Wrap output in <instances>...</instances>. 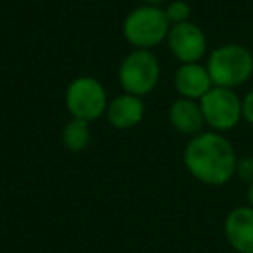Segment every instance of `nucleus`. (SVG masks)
Listing matches in <instances>:
<instances>
[{"label": "nucleus", "instance_id": "nucleus-16", "mask_svg": "<svg viewBox=\"0 0 253 253\" xmlns=\"http://www.w3.org/2000/svg\"><path fill=\"white\" fill-rule=\"evenodd\" d=\"M248 203H250V207L253 208V182L248 186Z\"/></svg>", "mask_w": 253, "mask_h": 253}, {"label": "nucleus", "instance_id": "nucleus-9", "mask_svg": "<svg viewBox=\"0 0 253 253\" xmlns=\"http://www.w3.org/2000/svg\"><path fill=\"white\" fill-rule=\"evenodd\" d=\"M173 85L180 97L200 101L213 87V82H211L207 66H201L200 63H187L175 71Z\"/></svg>", "mask_w": 253, "mask_h": 253}, {"label": "nucleus", "instance_id": "nucleus-10", "mask_svg": "<svg viewBox=\"0 0 253 253\" xmlns=\"http://www.w3.org/2000/svg\"><path fill=\"white\" fill-rule=\"evenodd\" d=\"M106 118L118 130L134 128L144 118V102L141 97L132 94H122L111 99L106 109Z\"/></svg>", "mask_w": 253, "mask_h": 253}, {"label": "nucleus", "instance_id": "nucleus-17", "mask_svg": "<svg viewBox=\"0 0 253 253\" xmlns=\"http://www.w3.org/2000/svg\"><path fill=\"white\" fill-rule=\"evenodd\" d=\"M146 5H160L163 2V0H142Z\"/></svg>", "mask_w": 253, "mask_h": 253}, {"label": "nucleus", "instance_id": "nucleus-14", "mask_svg": "<svg viewBox=\"0 0 253 253\" xmlns=\"http://www.w3.org/2000/svg\"><path fill=\"white\" fill-rule=\"evenodd\" d=\"M236 175L250 184L253 182V156H243V158H238V163H236Z\"/></svg>", "mask_w": 253, "mask_h": 253}, {"label": "nucleus", "instance_id": "nucleus-12", "mask_svg": "<svg viewBox=\"0 0 253 253\" xmlns=\"http://www.w3.org/2000/svg\"><path fill=\"white\" fill-rule=\"evenodd\" d=\"M88 123L90 122H85V120L80 118H71L64 125L63 134H61V141H63V146L68 151L80 153L90 144L92 132Z\"/></svg>", "mask_w": 253, "mask_h": 253}, {"label": "nucleus", "instance_id": "nucleus-2", "mask_svg": "<svg viewBox=\"0 0 253 253\" xmlns=\"http://www.w3.org/2000/svg\"><path fill=\"white\" fill-rule=\"evenodd\" d=\"M207 70L213 85L236 88L253 75V54L241 43H224L211 50Z\"/></svg>", "mask_w": 253, "mask_h": 253}, {"label": "nucleus", "instance_id": "nucleus-1", "mask_svg": "<svg viewBox=\"0 0 253 253\" xmlns=\"http://www.w3.org/2000/svg\"><path fill=\"white\" fill-rule=\"evenodd\" d=\"M238 156L220 132H201L187 142L184 165L187 172L207 186H224L236 175Z\"/></svg>", "mask_w": 253, "mask_h": 253}, {"label": "nucleus", "instance_id": "nucleus-5", "mask_svg": "<svg viewBox=\"0 0 253 253\" xmlns=\"http://www.w3.org/2000/svg\"><path fill=\"white\" fill-rule=\"evenodd\" d=\"M201 113H203L205 125H208L213 132L232 130L243 118L241 99L234 92V88L213 87L200 99Z\"/></svg>", "mask_w": 253, "mask_h": 253}, {"label": "nucleus", "instance_id": "nucleus-7", "mask_svg": "<svg viewBox=\"0 0 253 253\" xmlns=\"http://www.w3.org/2000/svg\"><path fill=\"white\" fill-rule=\"evenodd\" d=\"M167 42L173 57L182 64L200 63L207 54V37L200 26L191 21L170 26Z\"/></svg>", "mask_w": 253, "mask_h": 253}, {"label": "nucleus", "instance_id": "nucleus-15", "mask_svg": "<svg viewBox=\"0 0 253 253\" xmlns=\"http://www.w3.org/2000/svg\"><path fill=\"white\" fill-rule=\"evenodd\" d=\"M241 106H243V120L253 125V88L246 92V95L241 99Z\"/></svg>", "mask_w": 253, "mask_h": 253}, {"label": "nucleus", "instance_id": "nucleus-6", "mask_svg": "<svg viewBox=\"0 0 253 253\" xmlns=\"http://www.w3.org/2000/svg\"><path fill=\"white\" fill-rule=\"evenodd\" d=\"M108 94L102 84L94 77H78L66 88V108L73 118L94 122L106 115Z\"/></svg>", "mask_w": 253, "mask_h": 253}, {"label": "nucleus", "instance_id": "nucleus-4", "mask_svg": "<svg viewBox=\"0 0 253 253\" xmlns=\"http://www.w3.org/2000/svg\"><path fill=\"white\" fill-rule=\"evenodd\" d=\"M158 80L160 63L151 50L135 49L120 64L118 82L126 94L142 97L155 90Z\"/></svg>", "mask_w": 253, "mask_h": 253}, {"label": "nucleus", "instance_id": "nucleus-8", "mask_svg": "<svg viewBox=\"0 0 253 253\" xmlns=\"http://www.w3.org/2000/svg\"><path fill=\"white\" fill-rule=\"evenodd\" d=\"M224 234L238 253H253V208L238 207L224 220Z\"/></svg>", "mask_w": 253, "mask_h": 253}, {"label": "nucleus", "instance_id": "nucleus-11", "mask_svg": "<svg viewBox=\"0 0 253 253\" xmlns=\"http://www.w3.org/2000/svg\"><path fill=\"white\" fill-rule=\"evenodd\" d=\"M169 120L170 125L175 128L177 132L186 135H198L203 132L205 118L201 113L200 102L193 101V99H177L172 102L169 109Z\"/></svg>", "mask_w": 253, "mask_h": 253}, {"label": "nucleus", "instance_id": "nucleus-3", "mask_svg": "<svg viewBox=\"0 0 253 253\" xmlns=\"http://www.w3.org/2000/svg\"><path fill=\"white\" fill-rule=\"evenodd\" d=\"M170 26L172 25L167 18L165 9L144 4L128 12L123 21V35L135 49L149 50L167 40Z\"/></svg>", "mask_w": 253, "mask_h": 253}, {"label": "nucleus", "instance_id": "nucleus-13", "mask_svg": "<svg viewBox=\"0 0 253 253\" xmlns=\"http://www.w3.org/2000/svg\"><path fill=\"white\" fill-rule=\"evenodd\" d=\"M165 14L169 18L170 25H179V23H186L189 21L191 16V5L184 0H175L172 4L167 5Z\"/></svg>", "mask_w": 253, "mask_h": 253}]
</instances>
